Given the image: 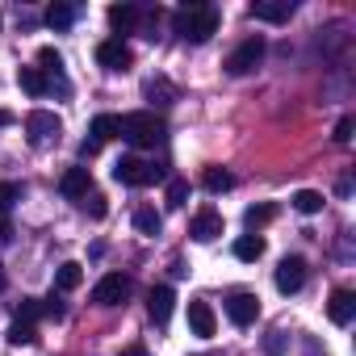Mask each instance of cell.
Segmentation results:
<instances>
[{
	"mask_svg": "<svg viewBox=\"0 0 356 356\" xmlns=\"http://www.w3.org/2000/svg\"><path fill=\"white\" fill-rule=\"evenodd\" d=\"M118 356H147V348H138V343H130V348H122Z\"/></svg>",
	"mask_w": 356,
	"mask_h": 356,
	"instance_id": "35",
	"label": "cell"
},
{
	"mask_svg": "<svg viewBox=\"0 0 356 356\" xmlns=\"http://www.w3.org/2000/svg\"><path fill=\"white\" fill-rule=\"evenodd\" d=\"M9 239H13V227H9L5 214H0V243H9Z\"/></svg>",
	"mask_w": 356,
	"mask_h": 356,
	"instance_id": "34",
	"label": "cell"
},
{
	"mask_svg": "<svg viewBox=\"0 0 356 356\" xmlns=\"http://www.w3.org/2000/svg\"><path fill=\"white\" fill-rule=\"evenodd\" d=\"M42 314H47V306H42L38 298H26V302L17 306V323H30V327H34V323H38Z\"/></svg>",
	"mask_w": 356,
	"mask_h": 356,
	"instance_id": "28",
	"label": "cell"
},
{
	"mask_svg": "<svg viewBox=\"0 0 356 356\" xmlns=\"http://www.w3.org/2000/svg\"><path fill=\"white\" fill-rule=\"evenodd\" d=\"M273 218H277V206H268V202H264V206H248V210H243L248 231H256V227H264V222H273Z\"/></svg>",
	"mask_w": 356,
	"mask_h": 356,
	"instance_id": "26",
	"label": "cell"
},
{
	"mask_svg": "<svg viewBox=\"0 0 356 356\" xmlns=\"http://www.w3.org/2000/svg\"><path fill=\"white\" fill-rule=\"evenodd\" d=\"M202 185H206L210 193H227V189L235 185V176H231L227 168H206V172H202Z\"/></svg>",
	"mask_w": 356,
	"mask_h": 356,
	"instance_id": "22",
	"label": "cell"
},
{
	"mask_svg": "<svg viewBox=\"0 0 356 356\" xmlns=\"http://www.w3.org/2000/svg\"><path fill=\"white\" fill-rule=\"evenodd\" d=\"M172 302H176V293H172L168 285H155V289L147 293V314H151L155 327H163V323L172 318Z\"/></svg>",
	"mask_w": 356,
	"mask_h": 356,
	"instance_id": "14",
	"label": "cell"
},
{
	"mask_svg": "<svg viewBox=\"0 0 356 356\" xmlns=\"http://www.w3.org/2000/svg\"><path fill=\"white\" fill-rule=\"evenodd\" d=\"M5 285H9V277H5V268H0V289H5Z\"/></svg>",
	"mask_w": 356,
	"mask_h": 356,
	"instance_id": "37",
	"label": "cell"
},
{
	"mask_svg": "<svg viewBox=\"0 0 356 356\" xmlns=\"http://www.w3.org/2000/svg\"><path fill=\"white\" fill-rule=\"evenodd\" d=\"M189 235H193L197 243H214V239L222 235V214H218L214 206H202V210L193 214V222H189Z\"/></svg>",
	"mask_w": 356,
	"mask_h": 356,
	"instance_id": "10",
	"label": "cell"
},
{
	"mask_svg": "<svg viewBox=\"0 0 356 356\" xmlns=\"http://www.w3.org/2000/svg\"><path fill=\"white\" fill-rule=\"evenodd\" d=\"M227 318H231L235 327H252V323L260 318V298L248 293V289L231 293V298H227Z\"/></svg>",
	"mask_w": 356,
	"mask_h": 356,
	"instance_id": "7",
	"label": "cell"
},
{
	"mask_svg": "<svg viewBox=\"0 0 356 356\" xmlns=\"http://www.w3.org/2000/svg\"><path fill=\"white\" fill-rule=\"evenodd\" d=\"M260 256H264V239H260V235H243V239H235V260L256 264Z\"/></svg>",
	"mask_w": 356,
	"mask_h": 356,
	"instance_id": "20",
	"label": "cell"
},
{
	"mask_svg": "<svg viewBox=\"0 0 356 356\" xmlns=\"http://www.w3.org/2000/svg\"><path fill=\"white\" fill-rule=\"evenodd\" d=\"M97 63L109 67V72H126V67L134 63V51H130L122 38H105V42L97 47Z\"/></svg>",
	"mask_w": 356,
	"mask_h": 356,
	"instance_id": "8",
	"label": "cell"
},
{
	"mask_svg": "<svg viewBox=\"0 0 356 356\" xmlns=\"http://www.w3.org/2000/svg\"><path fill=\"white\" fill-rule=\"evenodd\" d=\"M118 134L130 147H155V143H163L168 126H163V118L155 109H134V113H122L118 118Z\"/></svg>",
	"mask_w": 356,
	"mask_h": 356,
	"instance_id": "2",
	"label": "cell"
},
{
	"mask_svg": "<svg viewBox=\"0 0 356 356\" xmlns=\"http://www.w3.org/2000/svg\"><path fill=\"white\" fill-rule=\"evenodd\" d=\"M130 293H134V281H130V277L105 273V277L97 281V289H92V302H97V306H122Z\"/></svg>",
	"mask_w": 356,
	"mask_h": 356,
	"instance_id": "5",
	"label": "cell"
},
{
	"mask_svg": "<svg viewBox=\"0 0 356 356\" xmlns=\"http://www.w3.org/2000/svg\"><path fill=\"white\" fill-rule=\"evenodd\" d=\"M113 134H118V118H113V113H97V118H92V126H88V138L80 143V155H84V159H92V155H97Z\"/></svg>",
	"mask_w": 356,
	"mask_h": 356,
	"instance_id": "6",
	"label": "cell"
},
{
	"mask_svg": "<svg viewBox=\"0 0 356 356\" xmlns=\"http://www.w3.org/2000/svg\"><path fill=\"white\" fill-rule=\"evenodd\" d=\"M5 126H13V113H9V109H0V130H5Z\"/></svg>",
	"mask_w": 356,
	"mask_h": 356,
	"instance_id": "36",
	"label": "cell"
},
{
	"mask_svg": "<svg viewBox=\"0 0 356 356\" xmlns=\"http://www.w3.org/2000/svg\"><path fill=\"white\" fill-rule=\"evenodd\" d=\"M260 59H264V38H260V34H252V38H243V42L227 55V63H222V67H227L231 76H248V72H256V67H260Z\"/></svg>",
	"mask_w": 356,
	"mask_h": 356,
	"instance_id": "4",
	"label": "cell"
},
{
	"mask_svg": "<svg viewBox=\"0 0 356 356\" xmlns=\"http://www.w3.org/2000/svg\"><path fill=\"white\" fill-rule=\"evenodd\" d=\"M185 202H189V181L172 176V181H168V206H172V210H181Z\"/></svg>",
	"mask_w": 356,
	"mask_h": 356,
	"instance_id": "27",
	"label": "cell"
},
{
	"mask_svg": "<svg viewBox=\"0 0 356 356\" xmlns=\"http://www.w3.org/2000/svg\"><path fill=\"white\" fill-rule=\"evenodd\" d=\"M218 22H222L218 5H185L172 13V30L185 42H210L218 34Z\"/></svg>",
	"mask_w": 356,
	"mask_h": 356,
	"instance_id": "1",
	"label": "cell"
},
{
	"mask_svg": "<svg viewBox=\"0 0 356 356\" xmlns=\"http://www.w3.org/2000/svg\"><path fill=\"white\" fill-rule=\"evenodd\" d=\"M289 202H293V210H298V214H318L327 197H323L318 189H298V193H293Z\"/></svg>",
	"mask_w": 356,
	"mask_h": 356,
	"instance_id": "21",
	"label": "cell"
},
{
	"mask_svg": "<svg viewBox=\"0 0 356 356\" xmlns=\"http://www.w3.org/2000/svg\"><path fill=\"white\" fill-rule=\"evenodd\" d=\"M134 227H138L143 235H159V231H163V218H159V210L138 206V210H134Z\"/></svg>",
	"mask_w": 356,
	"mask_h": 356,
	"instance_id": "23",
	"label": "cell"
},
{
	"mask_svg": "<svg viewBox=\"0 0 356 356\" xmlns=\"http://www.w3.org/2000/svg\"><path fill=\"white\" fill-rule=\"evenodd\" d=\"M80 281H84V268H80L76 260L59 264V273H55V289H59V293H72V289H80Z\"/></svg>",
	"mask_w": 356,
	"mask_h": 356,
	"instance_id": "19",
	"label": "cell"
},
{
	"mask_svg": "<svg viewBox=\"0 0 356 356\" xmlns=\"http://www.w3.org/2000/svg\"><path fill=\"white\" fill-rule=\"evenodd\" d=\"M138 9L134 5H109V26H113V34H130L134 26H138Z\"/></svg>",
	"mask_w": 356,
	"mask_h": 356,
	"instance_id": "17",
	"label": "cell"
},
{
	"mask_svg": "<svg viewBox=\"0 0 356 356\" xmlns=\"http://www.w3.org/2000/svg\"><path fill=\"white\" fill-rule=\"evenodd\" d=\"M59 189H63L67 197H88V189H92L88 168H67V172H63V181H59Z\"/></svg>",
	"mask_w": 356,
	"mask_h": 356,
	"instance_id": "16",
	"label": "cell"
},
{
	"mask_svg": "<svg viewBox=\"0 0 356 356\" xmlns=\"http://www.w3.org/2000/svg\"><path fill=\"white\" fill-rule=\"evenodd\" d=\"M302 285H306V260L302 256H285L277 264V289L281 293H298Z\"/></svg>",
	"mask_w": 356,
	"mask_h": 356,
	"instance_id": "11",
	"label": "cell"
},
{
	"mask_svg": "<svg viewBox=\"0 0 356 356\" xmlns=\"http://www.w3.org/2000/svg\"><path fill=\"white\" fill-rule=\"evenodd\" d=\"M84 210H88L92 218H105V197H101V193H92V197H84Z\"/></svg>",
	"mask_w": 356,
	"mask_h": 356,
	"instance_id": "33",
	"label": "cell"
},
{
	"mask_svg": "<svg viewBox=\"0 0 356 356\" xmlns=\"http://www.w3.org/2000/svg\"><path fill=\"white\" fill-rule=\"evenodd\" d=\"M17 202H22V189L13 181H0V214H9Z\"/></svg>",
	"mask_w": 356,
	"mask_h": 356,
	"instance_id": "30",
	"label": "cell"
},
{
	"mask_svg": "<svg viewBox=\"0 0 356 356\" xmlns=\"http://www.w3.org/2000/svg\"><path fill=\"white\" fill-rule=\"evenodd\" d=\"M327 318H331L335 327H348V323L356 318V293H352V289H335L331 302H327Z\"/></svg>",
	"mask_w": 356,
	"mask_h": 356,
	"instance_id": "12",
	"label": "cell"
},
{
	"mask_svg": "<svg viewBox=\"0 0 356 356\" xmlns=\"http://www.w3.org/2000/svg\"><path fill=\"white\" fill-rule=\"evenodd\" d=\"M163 168L159 163H147V159H138V155H122L118 163H113V181L118 185H134V189H143V185H155V181H163Z\"/></svg>",
	"mask_w": 356,
	"mask_h": 356,
	"instance_id": "3",
	"label": "cell"
},
{
	"mask_svg": "<svg viewBox=\"0 0 356 356\" xmlns=\"http://www.w3.org/2000/svg\"><path fill=\"white\" fill-rule=\"evenodd\" d=\"M38 63H42V76L63 80V59H59V51H55V47H42V51H38Z\"/></svg>",
	"mask_w": 356,
	"mask_h": 356,
	"instance_id": "25",
	"label": "cell"
},
{
	"mask_svg": "<svg viewBox=\"0 0 356 356\" xmlns=\"http://www.w3.org/2000/svg\"><path fill=\"white\" fill-rule=\"evenodd\" d=\"M335 143H339V147L352 143V118H339V122H335Z\"/></svg>",
	"mask_w": 356,
	"mask_h": 356,
	"instance_id": "32",
	"label": "cell"
},
{
	"mask_svg": "<svg viewBox=\"0 0 356 356\" xmlns=\"http://www.w3.org/2000/svg\"><path fill=\"white\" fill-rule=\"evenodd\" d=\"M189 327H193V335L210 339V335L218 331V318H214V310H210L206 302H189Z\"/></svg>",
	"mask_w": 356,
	"mask_h": 356,
	"instance_id": "15",
	"label": "cell"
},
{
	"mask_svg": "<svg viewBox=\"0 0 356 356\" xmlns=\"http://www.w3.org/2000/svg\"><path fill=\"white\" fill-rule=\"evenodd\" d=\"M34 339H38V331H34L30 323H13V327H9V343L26 348V343H34Z\"/></svg>",
	"mask_w": 356,
	"mask_h": 356,
	"instance_id": "31",
	"label": "cell"
},
{
	"mask_svg": "<svg viewBox=\"0 0 356 356\" xmlns=\"http://www.w3.org/2000/svg\"><path fill=\"white\" fill-rule=\"evenodd\" d=\"M17 84H22L30 97H47V92H51V76H42V67H22V72H17Z\"/></svg>",
	"mask_w": 356,
	"mask_h": 356,
	"instance_id": "18",
	"label": "cell"
},
{
	"mask_svg": "<svg viewBox=\"0 0 356 356\" xmlns=\"http://www.w3.org/2000/svg\"><path fill=\"white\" fill-rule=\"evenodd\" d=\"M176 97V88L168 84V80H147V101H159V105H168Z\"/></svg>",
	"mask_w": 356,
	"mask_h": 356,
	"instance_id": "29",
	"label": "cell"
},
{
	"mask_svg": "<svg viewBox=\"0 0 356 356\" xmlns=\"http://www.w3.org/2000/svg\"><path fill=\"white\" fill-rule=\"evenodd\" d=\"M252 17L256 22H268V26H281L293 17V0H256L252 5Z\"/></svg>",
	"mask_w": 356,
	"mask_h": 356,
	"instance_id": "13",
	"label": "cell"
},
{
	"mask_svg": "<svg viewBox=\"0 0 356 356\" xmlns=\"http://www.w3.org/2000/svg\"><path fill=\"white\" fill-rule=\"evenodd\" d=\"M72 22H76V5H51L47 9V26L51 30H72Z\"/></svg>",
	"mask_w": 356,
	"mask_h": 356,
	"instance_id": "24",
	"label": "cell"
},
{
	"mask_svg": "<svg viewBox=\"0 0 356 356\" xmlns=\"http://www.w3.org/2000/svg\"><path fill=\"white\" fill-rule=\"evenodd\" d=\"M26 130H30V143H51V138H59V130H63V122L51 113V109H34L30 118H26Z\"/></svg>",
	"mask_w": 356,
	"mask_h": 356,
	"instance_id": "9",
	"label": "cell"
}]
</instances>
